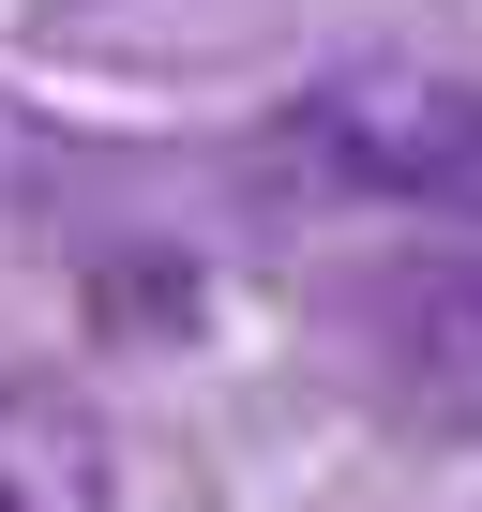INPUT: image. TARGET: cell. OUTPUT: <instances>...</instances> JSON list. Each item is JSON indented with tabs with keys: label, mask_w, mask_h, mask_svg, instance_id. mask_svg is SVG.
<instances>
[{
	"label": "cell",
	"mask_w": 482,
	"mask_h": 512,
	"mask_svg": "<svg viewBox=\"0 0 482 512\" xmlns=\"http://www.w3.org/2000/svg\"><path fill=\"white\" fill-rule=\"evenodd\" d=\"M347 332H362V362H377L407 407L482 422V226L377 256V272L347 287Z\"/></svg>",
	"instance_id": "cell-2"
},
{
	"label": "cell",
	"mask_w": 482,
	"mask_h": 512,
	"mask_svg": "<svg viewBox=\"0 0 482 512\" xmlns=\"http://www.w3.org/2000/svg\"><path fill=\"white\" fill-rule=\"evenodd\" d=\"M287 181L377 196V211H452L482 226V91L467 76H332L287 106Z\"/></svg>",
	"instance_id": "cell-1"
},
{
	"label": "cell",
	"mask_w": 482,
	"mask_h": 512,
	"mask_svg": "<svg viewBox=\"0 0 482 512\" xmlns=\"http://www.w3.org/2000/svg\"><path fill=\"white\" fill-rule=\"evenodd\" d=\"M0 512H121V437L61 377H0Z\"/></svg>",
	"instance_id": "cell-3"
}]
</instances>
